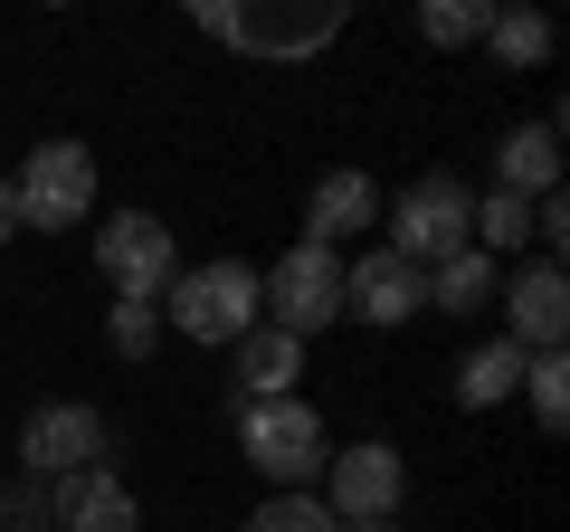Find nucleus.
Listing matches in <instances>:
<instances>
[{
    "label": "nucleus",
    "instance_id": "nucleus-5",
    "mask_svg": "<svg viewBox=\"0 0 570 532\" xmlns=\"http://www.w3.org/2000/svg\"><path fill=\"white\" fill-rule=\"evenodd\" d=\"M10 209H20V228H86L96 219V152L86 144H39L20 171H10Z\"/></svg>",
    "mask_w": 570,
    "mask_h": 532
},
{
    "label": "nucleus",
    "instance_id": "nucleus-8",
    "mask_svg": "<svg viewBox=\"0 0 570 532\" xmlns=\"http://www.w3.org/2000/svg\"><path fill=\"white\" fill-rule=\"evenodd\" d=\"M105 466V410H86V400H39V410L20 418V475L29 485H58V475H86Z\"/></svg>",
    "mask_w": 570,
    "mask_h": 532
},
{
    "label": "nucleus",
    "instance_id": "nucleus-2",
    "mask_svg": "<svg viewBox=\"0 0 570 532\" xmlns=\"http://www.w3.org/2000/svg\"><path fill=\"white\" fill-rule=\"evenodd\" d=\"M238 456L276 494H314L333 466V428L314 400H238Z\"/></svg>",
    "mask_w": 570,
    "mask_h": 532
},
{
    "label": "nucleus",
    "instance_id": "nucleus-1",
    "mask_svg": "<svg viewBox=\"0 0 570 532\" xmlns=\"http://www.w3.org/2000/svg\"><path fill=\"white\" fill-rule=\"evenodd\" d=\"M257 324H266L257 266H238V257L181 266V276L163 286V333H181V343H200V352H238Z\"/></svg>",
    "mask_w": 570,
    "mask_h": 532
},
{
    "label": "nucleus",
    "instance_id": "nucleus-4",
    "mask_svg": "<svg viewBox=\"0 0 570 532\" xmlns=\"http://www.w3.org/2000/svg\"><path fill=\"white\" fill-rule=\"evenodd\" d=\"M257 305H266V324H276V333L314 343L324 324H343V257L295 238V247H285V257L257 276Z\"/></svg>",
    "mask_w": 570,
    "mask_h": 532
},
{
    "label": "nucleus",
    "instance_id": "nucleus-11",
    "mask_svg": "<svg viewBox=\"0 0 570 532\" xmlns=\"http://www.w3.org/2000/svg\"><path fill=\"white\" fill-rule=\"evenodd\" d=\"M494 305H504V343L513 352H561V333H570V276H561V257L523 266Z\"/></svg>",
    "mask_w": 570,
    "mask_h": 532
},
{
    "label": "nucleus",
    "instance_id": "nucleus-10",
    "mask_svg": "<svg viewBox=\"0 0 570 532\" xmlns=\"http://www.w3.org/2000/svg\"><path fill=\"white\" fill-rule=\"evenodd\" d=\"M343 314H362L371 333H400L428 314V276L409 257H390V247H362V257L343 266Z\"/></svg>",
    "mask_w": 570,
    "mask_h": 532
},
{
    "label": "nucleus",
    "instance_id": "nucleus-16",
    "mask_svg": "<svg viewBox=\"0 0 570 532\" xmlns=\"http://www.w3.org/2000/svg\"><path fill=\"white\" fill-rule=\"evenodd\" d=\"M494 295H504V266H494L485 247H456V257L428 266V305L438 314H485Z\"/></svg>",
    "mask_w": 570,
    "mask_h": 532
},
{
    "label": "nucleus",
    "instance_id": "nucleus-7",
    "mask_svg": "<svg viewBox=\"0 0 570 532\" xmlns=\"http://www.w3.org/2000/svg\"><path fill=\"white\" fill-rule=\"evenodd\" d=\"M400 494H409L400 447H390V437H362V447H333L314 504H324L333 523H400Z\"/></svg>",
    "mask_w": 570,
    "mask_h": 532
},
{
    "label": "nucleus",
    "instance_id": "nucleus-21",
    "mask_svg": "<svg viewBox=\"0 0 570 532\" xmlns=\"http://www.w3.org/2000/svg\"><path fill=\"white\" fill-rule=\"evenodd\" d=\"M153 343H163V305H142V295H115V314H105V352H115V362H142Z\"/></svg>",
    "mask_w": 570,
    "mask_h": 532
},
{
    "label": "nucleus",
    "instance_id": "nucleus-20",
    "mask_svg": "<svg viewBox=\"0 0 570 532\" xmlns=\"http://www.w3.org/2000/svg\"><path fill=\"white\" fill-rule=\"evenodd\" d=\"M485 20H494L485 0H419V39L428 48H475V39H485Z\"/></svg>",
    "mask_w": 570,
    "mask_h": 532
},
{
    "label": "nucleus",
    "instance_id": "nucleus-18",
    "mask_svg": "<svg viewBox=\"0 0 570 532\" xmlns=\"http://www.w3.org/2000/svg\"><path fill=\"white\" fill-rule=\"evenodd\" d=\"M485 48H494L504 67H542V58H551V20H542V10H494V20H485Z\"/></svg>",
    "mask_w": 570,
    "mask_h": 532
},
{
    "label": "nucleus",
    "instance_id": "nucleus-3",
    "mask_svg": "<svg viewBox=\"0 0 570 532\" xmlns=\"http://www.w3.org/2000/svg\"><path fill=\"white\" fill-rule=\"evenodd\" d=\"M200 39L238 48V58H324L343 39V10L333 0H305V10H247V0H200L190 10Z\"/></svg>",
    "mask_w": 570,
    "mask_h": 532
},
{
    "label": "nucleus",
    "instance_id": "nucleus-13",
    "mask_svg": "<svg viewBox=\"0 0 570 532\" xmlns=\"http://www.w3.org/2000/svg\"><path fill=\"white\" fill-rule=\"evenodd\" d=\"M362 228H381V190H371V171H324L305 200V247H333L343 257Z\"/></svg>",
    "mask_w": 570,
    "mask_h": 532
},
{
    "label": "nucleus",
    "instance_id": "nucleus-24",
    "mask_svg": "<svg viewBox=\"0 0 570 532\" xmlns=\"http://www.w3.org/2000/svg\"><path fill=\"white\" fill-rule=\"evenodd\" d=\"M20 238V209H10V181H0V247Z\"/></svg>",
    "mask_w": 570,
    "mask_h": 532
},
{
    "label": "nucleus",
    "instance_id": "nucleus-15",
    "mask_svg": "<svg viewBox=\"0 0 570 532\" xmlns=\"http://www.w3.org/2000/svg\"><path fill=\"white\" fill-rule=\"evenodd\" d=\"M228 362H238V400H295V381H305V343L276 324H257Z\"/></svg>",
    "mask_w": 570,
    "mask_h": 532
},
{
    "label": "nucleus",
    "instance_id": "nucleus-9",
    "mask_svg": "<svg viewBox=\"0 0 570 532\" xmlns=\"http://www.w3.org/2000/svg\"><path fill=\"white\" fill-rule=\"evenodd\" d=\"M96 266L115 295H142V305H163V286L181 276V247H171V228L153 219V209H115V219L96 228Z\"/></svg>",
    "mask_w": 570,
    "mask_h": 532
},
{
    "label": "nucleus",
    "instance_id": "nucleus-22",
    "mask_svg": "<svg viewBox=\"0 0 570 532\" xmlns=\"http://www.w3.org/2000/svg\"><path fill=\"white\" fill-rule=\"evenodd\" d=\"M238 532H343V523H333V513L314 504V494H266V504L247 513Z\"/></svg>",
    "mask_w": 570,
    "mask_h": 532
},
{
    "label": "nucleus",
    "instance_id": "nucleus-14",
    "mask_svg": "<svg viewBox=\"0 0 570 532\" xmlns=\"http://www.w3.org/2000/svg\"><path fill=\"white\" fill-rule=\"evenodd\" d=\"M494 190H513V200H551L561 190V124H513L504 144H494Z\"/></svg>",
    "mask_w": 570,
    "mask_h": 532
},
{
    "label": "nucleus",
    "instance_id": "nucleus-25",
    "mask_svg": "<svg viewBox=\"0 0 570 532\" xmlns=\"http://www.w3.org/2000/svg\"><path fill=\"white\" fill-rule=\"evenodd\" d=\"M343 532H400V523H343Z\"/></svg>",
    "mask_w": 570,
    "mask_h": 532
},
{
    "label": "nucleus",
    "instance_id": "nucleus-12",
    "mask_svg": "<svg viewBox=\"0 0 570 532\" xmlns=\"http://www.w3.org/2000/svg\"><path fill=\"white\" fill-rule=\"evenodd\" d=\"M48 523L58 532H142V504L115 466H86V475H58L48 485Z\"/></svg>",
    "mask_w": 570,
    "mask_h": 532
},
{
    "label": "nucleus",
    "instance_id": "nucleus-23",
    "mask_svg": "<svg viewBox=\"0 0 570 532\" xmlns=\"http://www.w3.org/2000/svg\"><path fill=\"white\" fill-rule=\"evenodd\" d=\"M0 532H58V523H48V485L10 475V485H0Z\"/></svg>",
    "mask_w": 570,
    "mask_h": 532
},
{
    "label": "nucleus",
    "instance_id": "nucleus-19",
    "mask_svg": "<svg viewBox=\"0 0 570 532\" xmlns=\"http://www.w3.org/2000/svg\"><path fill=\"white\" fill-rule=\"evenodd\" d=\"M523 400H532V418H542V437H561V418H570V362L561 352H532L523 362Z\"/></svg>",
    "mask_w": 570,
    "mask_h": 532
},
{
    "label": "nucleus",
    "instance_id": "nucleus-17",
    "mask_svg": "<svg viewBox=\"0 0 570 532\" xmlns=\"http://www.w3.org/2000/svg\"><path fill=\"white\" fill-rule=\"evenodd\" d=\"M523 362H532V352H513L504 333H494V343H475L466 362H456V400H466V410H504L513 390H523Z\"/></svg>",
    "mask_w": 570,
    "mask_h": 532
},
{
    "label": "nucleus",
    "instance_id": "nucleus-6",
    "mask_svg": "<svg viewBox=\"0 0 570 532\" xmlns=\"http://www.w3.org/2000/svg\"><path fill=\"white\" fill-rule=\"evenodd\" d=\"M466 181H456V171H419V181H409L400 190V200H390V257H409V266H419V276H428V266H438V257H456V247H475L466 238Z\"/></svg>",
    "mask_w": 570,
    "mask_h": 532
}]
</instances>
